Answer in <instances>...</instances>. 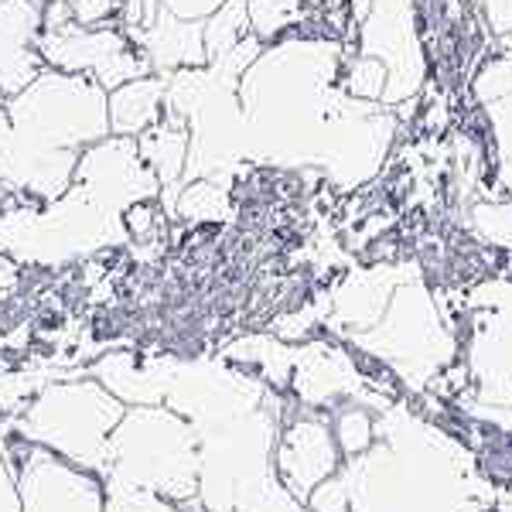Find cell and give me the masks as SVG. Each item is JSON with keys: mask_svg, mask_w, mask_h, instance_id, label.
<instances>
[{"mask_svg": "<svg viewBox=\"0 0 512 512\" xmlns=\"http://www.w3.org/2000/svg\"><path fill=\"white\" fill-rule=\"evenodd\" d=\"M4 110L11 137L0 147V181L45 205L69 192L79 154L110 137V93L89 76L45 69Z\"/></svg>", "mask_w": 512, "mask_h": 512, "instance_id": "cell-1", "label": "cell"}, {"mask_svg": "<svg viewBox=\"0 0 512 512\" xmlns=\"http://www.w3.org/2000/svg\"><path fill=\"white\" fill-rule=\"evenodd\" d=\"M103 482L151 489L188 506L198 495V431L171 407H127L110 437Z\"/></svg>", "mask_w": 512, "mask_h": 512, "instance_id": "cell-2", "label": "cell"}, {"mask_svg": "<svg viewBox=\"0 0 512 512\" xmlns=\"http://www.w3.org/2000/svg\"><path fill=\"white\" fill-rule=\"evenodd\" d=\"M123 414L127 403H120L93 376H65L38 390L11 420L31 444L59 454L69 465L103 475L110 437Z\"/></svg>", "mask_w": 512, "mask_h": 512, "instance_id": "cell-3", "label": "cell"}, {"mask_svg": "<svg viewBox=\"0 0 512 512\" xmlns=\"http://www.w3.org/2000/svg\"><path fill=\"white\" fill-rule=\"evenodd\" d=\"M41 62L45 69L69 72V76H89L96 79L106 93L120 89L123 82H134L151 76V59L127 38L120 28H82L69 21L62 28H52L41 35Z\"/></svg>", "mask_w": 512, "mask_h": 512, "instance_id": "cell-4", "label": "cell"}, {"mask_svg": "<svg viewBox=\"0 0 512 512\" xmlns=\"http://www.w3.org/2000/svg\"><path fill=\"white\" fill-rule=\"evenodd\" d=\"M72 188L93 198L103 209L123 212L147 198H161V181L147 168V161L140 158L137 137H120L110 134L96 144H89L79 154L76 175H72Z\"/></svg>", "mask_w": 512, "mask_h": 512, "instance_id": "cell-5", "label": "cell"}, {"mask_svg": "<svg viewBox=\"0 0 512 512\" xmlns=\"http://www.w3.org/2000/svg\"><path fill=\"white\" fill-rule=\"evenodd\" d=\"M274 468H277L280 485L304 506L308 495L342 468V451H338V441L332 434L328 417L301 410V414L277 434Z\"/></svg>", "mask_w": 512, "mask_h": 512, "instance_id": "cell-6", "label": "cell"}, {"mask_svg": "<svg viewBox=\"0 0 512 512\" xmlns=\"http://www.w3.org/2000/svg\"><path fill=\"white\" fill-rule=\"evenodd\" d=\"M21 512H103V478L35 444L18 468Z\"/></svg>", "mask_w": 512, "mask_h": 512, "instance_id": "cell-7", "label": "cell"}, {"mask_svg": "<svg viewBox=\"0 0 512 512\" xmlns=\"http://www.w3.org/2000/svg\"><path fill=\"white\" fill-rule=\"evenodd\" d=\"M45 14L31 0H0V96L11 99L28 89L41 72Z\"/></svg>", "mask_w": 512, "mask_h": 512, "instance_id": "cell-8", "label": "cell"}, {"mask_svg": "<svg viewBox=\"0 0 512 512\" xmlns=\"http://www.w3.org/2000/svg\"><path fill=\"white\" fill-rule=\"evenodd\" d=\"M137 45L147 52L151 69L161 72L164 79L175 76L181 69H202V65H209L205 21H181L171 11H164V7L158 21L137 38Z\"/></svg>", "mask_w": 512, "mask_h": 512, "instance_id": "cell-9", "label": "cell"}, {"mask_svg": "<svg viewBox=\"0 0 512 512\" xmlns=\"http://www.w3.org/2000/svg\"><path fill=\"white\" fill-rule=\"evenodd\" d=\"M472 93L478 103H482L485 117L492 123L499 181H502V188L512 192V52L492 59L478 72L472 82Z\"/></svg>", "mask_w": 512, "mask_h": 512, "instance_id": "cell-10", "label": "cell"}, {"mask_svg": "<svg viewBox=\"0 0 512 512\" xmlns=\"http://www.w3.org/2000/svg\"><path fill=\"white\" fill-rule=\"evenodd\" d=\"M168 113V79L144 76L110 93V134L140 137Z\"/></svg>", "mask_w": 512, "mask_h": 512, "instance_id": "cell-11", "label": "cell"}, {"mask_svg": "<svg viewBox=\"0 0 512 512\" xmlns=\"http://www.w3.org/2000/svg\"><path fill=\"white\" fill-rule=\"evenodd\" d=\"M175 209L185 222H219L229 209V188L212 178H195L178 192Z\"/></svg>", "mask_w": 512, "mask_h": 512, "instance_id": "cell-12", "label": "cell"}, {"mask_svg": "<svg viewBox=\"0 0 512 512\" xmlns=\"http://www.w3.org/2000/svg\"><path fill=\"white\" fill-rule=\"evenodd\" d=\"M246 31H250L246 0H226L212 18H205V52H209V62L233 52L239 41L246 38Z\"/></svg>", "mask_w": 512, "mask_h": 512, "instance_id": "cell-13", "label": "cell"}, {"mask_svg": "<svg viewBox=\"0 0 512 512\" xmlns=\"http://www.w3.org/2000/svg\"><path fill=\"white\" fill-rule=\"evenodd\" d=\"M103 512H185V509L151 489H137V485H123V482H103Z\"/></svg>", "mask_w": 512, "mask_h": 512, "instance_id": "cell-14", "label": "cell"}, {"mask_svg": "<svg viewBox=\"0 0 512 512\" xmlns=\"http://www.w3.org/2000/svg\"><path fill=\"white\" fill-rule=\"evenodd\" d=\"M72 14L82 28H113L117 0H72Z\"/></svg>", "mask_w": 512, "mask_h": 512, "instance_id": "cell-15", "label": "cell"}, {"mask_svg": "<svg viewBox=\"0 0 512 512\" xmlns=\"http://www.w3.org/2000/svg\"><path fill=\"white\" fill-rule=\"evenodd\" d=\"M226 0H161L164 11H171L181 21H205L219 11Z\"/></svg>", "mask_w": 512, "mask_h": 512, "instance_id": "cell-16", "label": "cell"}, {"mask_svg": "<svg viewBox=\"0 0 512 512\" xmlns=\"http://www.w3.org/2000/svg\"><path fill=\"white\" fill-rule=\"evenodd\" d=\"M482 7L485 21L492 24V31L499 35H512V0H475Z\"/></svg>", "mask_w": 512, "mask_h": 512, "instance_id": "cell-17", "label": "cell"}, {"mask_svg": "<svg viewBox=\"0 0 512 512\" xmlns=\"http://www.w3.org/2000/svg\"><path fill=\"white\" fill-rule=\"evenodd\" d=\"M0 512H21L18 475L11 472V465L4 458H0Z\"/></svg>", "mask_w": 512, "mask_h": 512, "instance_id": "cell-18", "label": "cell"}, {"mask_svg": "<svg viewBox=\"0 0 512 512\" xmlns=\"http://www.w3.org/2000/svg\"><path fill=\"white\" fill-rule=\"evenodd\" d=\"M181 509H185V512H202V509H195V506H181Z\"/></svg>", "mask_w": 512, "mask_h": 512, "instance_id": "cell-19", "label": "cell"}, {"mask_svg": "<svg viewBox=\"0 0 512 512\" xmlns=\"http://www.w3.org/2000/svg\"><path fill=\"white\" fill-rule=\"evenodd\" d=\"M4 342H7V338H4V332H0V349H4Z\"/></svg>", "mask_w": 512, "mask_h": 512, "instance_id": "cell-20", "label": "cell"}, {"mask_svg": "<svg viewBox=\"0 0 512 512\" xmlns=\"http://www.w3.org/2000/svg\"><path fill=\"white\" fill-rule=\"evenodd\" d=\"M69 4H72V0H69Z\"/></svg>", "mask_w": 512, "mask_h": 512, "instance_id": "cell-21", "label": "cell"}]
</instances>
